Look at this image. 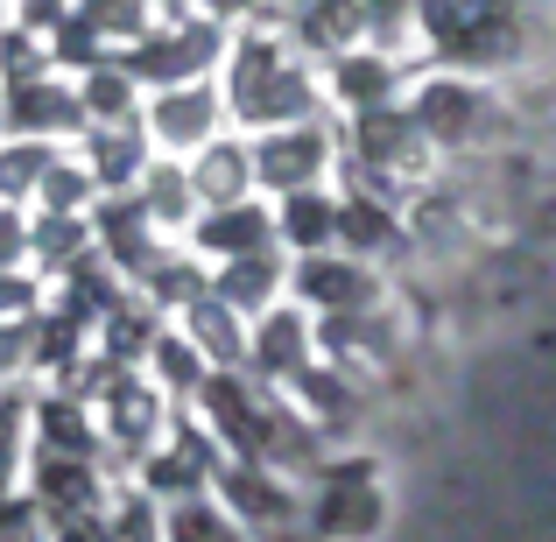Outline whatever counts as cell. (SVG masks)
Here are the masks:
<instances>
[{
    "label": "cell",
    "mask_w": 556,
    "mask_h": 542,
    "mask_svg": "<svg viewBox=\"0 0 556 542\" xmlns=\"http://www.w3.org/2000/svg\"><path fill=\"white\" fill-rule=\"evenodd\" d=\"M416 42L430 71L515 78L535 56H549L556 22L543 0H416Z\"/></svg>",
    "instance_id": "obj_1"
},
{
    "label": "cell",
    "mask_w": 556,
    "mask_h": 542,
    "mask_svg": "<svg viewBox=\"0 0 556 542\" xmlns=\"http://www.w3.org/2000/svg\"><path fill=\"white\" fill-rule=\"evenodd\" d=\"M218 92H226V121L261 127V135H268V127L317 121V106H325V78H317L311 56L289 42L282 14L232 28V50H226V78H218Z\"/></svg>",
    "instance_id": "obj_2"
},
{
    "label": "cell",
    "mask_w": 556,
    "mask_h": 542,
    "mask_svg": "<svg viewBox=\"0 0 556 542\" xmlns=\"http://www.w3.org/2000/svg\"><path fill=\"white\" fill-rule=\"evenodd\" d=\"M402 106L422 127V141L458 163H493V149H507L515 135V99L493 78H465V71H422L402 92Z\"/></svg>",
    "instance_id": "obj_3"
},
{
    "label": "cell",
    "mask_w": 556,
    "mask_h": 542,
    "mask_svg": "<svg viewBox=\"0 0 556 542\" xmlns=\"http://www.w3.org/2000/svg\"><path fill=\"white\" fill-rule=\"evenodd\" d=\"M232 28L212 22V14H177V22H155L135 50H121V64L135 71L141 92H169V85H198L226 64Z\"/></svg>",
    "instance_id": "obj_4"
},
{
    "label": "cell",
    "mask_w": 556,
    "mask_h": 542,
    "mask_svg": "<svg viewBox=\"0 0 556 542\" xmlns=\"http://www.w3.org/2000/svg\"><path fill=\"white\" fill-rule=\"evenodd\" d=\"M289 297H296L317 325H331V317H367V311L388 303V275H380L374 261H353V254L331 247V254L289 261Z\"/></svg>",
    "instance_id": "obj_5"
},
{
    "label": "cell",
    "mask_w": 556,
    "mask_h": 542,
    "mask_svg": "<svg viewBox=\"0 0 556 542\" xmlns=\"http://www.w3.org/2000/svg\"><path fill=\"white\" fill-rule=\"evenodd\" d=\"M331 163H339V127H331V121L268 127V135L254 141V184L268 190V198H289V190H317Z\"/></svg>",
    "instance_id": "obj_6"
},
{
    "label": "cell",
    "mask_w": 556,
    "mask_h": 542,
    "mask_svg": "<svg viewBox=\"0 0 556 542\" xmlns=\"http://www.w3.org/2000/svg\"><path fill=\"white\" fill-rule=\"evenodd\" d=\"M85 106H78V85H64L56 71L42 78H22V85H0V135L14 141H78L85 135Z\"/></svg>",
    "instance_id": "obj_7"
},
{
    "label": "cell",
    "mask_w": 556,
    "mask_h": 542,
    "mask_svg": "<svg viewBox=\"0 0 556 542\" xmlns=\"http://www.w3.org/2000/svg\"><path fill=\"white\" fill-rule=\"evenodd\" d=\"M141 127H149L155 155H198L204 141H218V127H226V92H218L212 78L169 85V92H149Z\"/></svg>",
    "instance_id": "obj_8"
},
{
    "label": "cell",
    "mask_w": 556,
    "mask_h": 542,
    "mask_svg": "<svg viewBox=\"0 0 556 542\" xmlns=\"http://www.w3.org/2000/svg\"><path fill=\"white\" fill-rule=\"evenodd\" d=\"M190 254L204 261V268H218V261H247V254H275V204H254V198H240V204H204L198 218H190Z\"/></svg>",
    "instance_id": "obj_9"
},
{
    "label": "cell",
    "mask_w": 556,
    "mask_h": 542,
    "mask_svg": "<svg viewBox=\"0 0 556 542\" xmlns=\"http://www.w3.org/2000/svg\"><path fill=\"white\" fill-rule=\"evenodd\" d=\"M311 360H317V317L303 303H275V311H261L247 325V366H254V380L289 388Z\"/></svg>",
    "instance_id": "obj_10"
},
{
    "label": "cell",
    "mask_w": 556,
    "mask_h": 542,
    "mask_svg": "<svg viewBox=\"0 0 556 542\" xmlns=\"http://www.w3.org/2000/svg\"><path fill=\"white\" fill-rule=\"evenodd\" d=\"M339 254L353 261H416V232H408V212L394 198H374V190H345L339 198Z\"/></svg>",
    "instance_id": "obj_11"
},
{
    "label": "cell",
    "mask_w": 556,
    "mask_h": 542,
    "mask_svg": "<svg viewBox=\"0 0 556 542\" xmlns=\"http://www.w3.org/2000/svg\"><path fill=\"white\" fill-rule=\"evenodd\" d=\"M92 232H99V261H113L127 282H141V275H149L155 261L169 254V247H163V226L149 218V204H141L135 190H121V198H99V204H92Z\"/></svg>",
    "instance_id": "obj_12"
},
{
    "label": "cell",
    "mask_w": 556,
    "mask_h": 542,
    "mask_svg": "<svg viewBox=\"0 0 556 542\" xmlns=\"http://www.w3.org/2000/svg\"><path fill=\"white\" fill-rule=\"evenodd\" d=\"M408 92V64L388 50H374V42H359V50L331 56L325 64V99H339L345 113H380V106H402Z\"/></svg>",
    "instance_id": "obj_13"
},
{
    "label": "cell",
    "mask_w": 556,
    "mask_h": 542,
    "mask_svg": "<svg viewBox=\"0 0 556 542\" xmlns=\"http://www.w3.org/2000/svg\"><path fill=\"white\" fill-rule=\"evenodd\" d=\"M78 155H85V169H92L99 198H121V190H141V177H149V163H155V141H149V127H141V121L85 127Z\"/></svg>",
    "instance_id": "obj_14"
},
{
    "label": "cell",
    "mask_w": 556,
    "mask_h": 542,
    "mask_svg": "<svg viewBox=\"0 0 556 542\" xmlns=\"http://www.w3.org/2000/svg\"><path fill=\"white\" fill-rule=\"evenodd\" d=\"M289 42H296L311 64H331V56L359 50L367 42V14H359V0H303V8L282 14Z\"/></svg>",
    "instance_id": "obj_15"
},
{
    "label": "cell",
    "mask_w": 556,
    "mask_h": 542,
    "mask_svg": "<svg viewBox=\"0 0 556 542\" xmlns=\"http://www.w3.org/2000/svg\"><path fill=\"white\" fill-rule=\"evenodd\" d=\"M218 493H226V507H232V515H247L254 529H282V521H296V487H282L275 465L232 458L226 472H218Z\"/></svg>",
    "instance_id": "obj_16"
},
{
    "label": "cell",
    "mask_w": 556,
    "mask_h": 542,
    "mask_svg": "<svg viewBox=\"0 0 556 542\" xmlns=\"http://www.w3.org/2000/svg\"><path fill=\"white\" fill-rule=\"evenodd\" d=\"M275 240H282V254H331L339 247V198H331L325 184L317 190H289V198H275Z\"/></svg>",
    "instance_id": "obj_17"
},
{
    "label": "cell",
    "mask_w": 556,
    "mask_h": 542,
    "mask_svg": "<svg viewBox=\"0 0 556 542\" xmlns=\"http://www.w3.org/2000/svg\"><path fill=\"white\" fill-rule=\"evenodd\" d=\"M282 289H289L282 247H275V254H247V261H218V268H212V297H226L247 325H254L261 311H275V303H282Z\"/></svg>",
    "instance_id": "obj_18"
},
{
    "label": "cell",
    "mask_w": 556,
    "mask_h": 542,
    "mask_svg": "<svg viewBox=\"0 0 556 542\" xmlns=\"http://www.w3.org/2000/svg\"><path fill=\"white\" fill-rule=\"evenodd\" d=\"M190 169V190H198V204H240L254 198V141H204L198 155H184Z\"/></svg>",
    "instance_id": "obj_19"
},
{
    "label": "cell",
    "mask_w": 556,
    "mask_h": 542,
    "mask_svg": "<svg viewBox=\"0 0 556 542\" xmlns=\"http://www.w3.org/2000/svg\"><path fill=\"white\" fill-rule=\"evenodd\" d=\"M380 521V487L359 465H331L325 493H317V535H359Z\"/></svg>",
    "instance_id": "obj_20"
},
{
    "label": "cell",
    "mask_w": 556,
    "mask_h": 542,
    "mask_svg": "<svg viewBox=\"0 0 556 542\" xmlns=\"http://www.w3.org/2000/svg\"><path fill=\"white\" fill-rule=\"evenodd\" d=\"M99 254V232H92V212H36L28 218V261L50 275H71L78 261Z\"/></svg>",
    "instance_id": "obj_21"
},
{
    "label": "cell",
    "mask_w": 556,
    "mask_h": 542,
    "mask_svg": "<svg viewBox=\"0 0 556 542\" xmlns=\"http://www.w3.org/2000/svg\"><path fill=\"white\" fill-rule=\"evenodd\" d=\"M184 339L190 345H198V353L204 360H212V366H247V317L240 311H232V303L226 297H212V289H204V297L198 303H184Z\"/></svg>",
    "instance_id": "obj_22"
},
{
    "label": "cell",
    "mask_w": 556,
    "mask_h": 542,
    "mask_svg": "<svg viewBox=\"0 0 556 542\" xmlns=\"http://www.w3.org/2000/svg\"><path fill=\"white\" fill-rule=\"evenodd\" d=\"M36 507H42L50 521L92 515V507H99V472H92V458H64V451H42V458H36Z\"/></svg>",
    "instance_id": "obj_23"
},
{
    "label": "cell",
    "mask_w": 556,
    "mask_h": 542,
    "mask_svg": "<svg viewBox=\"0 0 556 542\" xmlns=\"http://www.w3.org/2000/svg\"><path fill=\"white\" fill-rule=\"evenodd\" d=\"M78 106H85V121H92V127H121V121H141L149 92H141L135 71L113 56V64H99V71H85V78H78Z\"/></svg>",
    "instance_id": "obj_24"
},
{
    "label": "cell",
    "mask_w": 556,
    "mask_h": 542,
    "mask_svg": "<svg viewBox=\"0 0 556 542\" xmlns=\"http://www.w3.org/2000/svg\"><path fill=\"white\" fill-rule=\"evenodd\" d=\"M135 198L149 204V218H155L163 232H190V218L204 212V204H198V190H190V169H184V155H155Z\"/></svg>",
    "instance_id": "obj_25"
},
{
    "label": "cell",
    "mask_w": 556,
    "mask_h": 542,
    "mask_svg": "<svg viewBox=\"0 0 556 542\" xmlns=\"http://www.w3.org/2000/svg\"><path fill=\"white\" fill-rule=\"evenodd\" d=\"M56 155H64L56 141H14V135L0 141V204H36Z\"/></svg>",
    "instance_id": "obj_26"
},
{
    "label": "cell",
    "mask_w": 556,
    "mask_h": 542,
    "mask_svg": "<svg viewBox=\"0 0 556 542\" xmlns=\"http://www.w3.org/2000/svg\"><path fill=\"white\" fill-rule=\"evenodd\" d=\"M149 366H155V388H169V394H198L204 374H212V360H204L177 325H163V339L149 345Z\"/></svg>",
    "instance_id": "obj_27"
},
{
    "label": "cell",
    "mask_w": 556,
    "mask_h": 542,
    "mask_svg": "<svg viewBox=\"0 0 556 542\" xmlns=\"http://www.w3.org/2000/svg\"><path fill=\"white\" fill-rule=\"evenodd\" d=\"M359 14H367V42L374 50H388V56H422V42H416V0H359Z\"/></svg>",
    "instance_id": "obj_28"
},
{
    "label": "cell",
    "mask_w": 556,
    "mask_h": 542,
    "mask_svg": "<svg viewBox=\"0 0 556 542\" xmlns=\"http://www.w3.org/2000/svg\"><path fill=\"white\" fill-rule=\"evenodd\" d=\"M92 204H99V184L85 169V155H56L36 190V212H92Z\"/></svg>",
    "instance_id": "obj_29"
},
{
    "label": "cell",
    "mask_w": 556,
    "mask_h": 542,
    "mask_svg": "<svg viewBox=\"0 0 556 542\" xmlns=\"http://www.w3.org/2000/svg\"><path fill=\"white\" fill-rule=\"evenodd\" d=\"M163 535H169V542H247V535H240V529H232V521H226V515H218V507H212V501H184V507H177V515H169V521H163Z\"/></svg>",
    "instance_id": "obj_30"
},
{
    "label": "cell",
    "mask_w": 556,
    "mask_h": 542,
    "mask_svg": "<svg viewBox=\"0 0 556 542\" xmlns=\"http://www.w3.org/2000/svg\"><path fill=\"white\" fill-rule=\"evenodd\" d=\"M28 394H0V493H14V465H22V444H28Z\"/></svg>",
    "instance_id": "obj_31"
},
{
    "label": "cell",
    "mask_w": 556,
    "mask_h": 542,
    "mask_svg": "<svg viewBox=\"0 0 556 542\" xmlns=\"http://www.w3.org/2000/svg\"><path fill=\"white\" fill-rule=\"evenodd\" d=\"M22 366H36V317H8L0 325V380L22 374Z\"/></svg>",
    "instance_id": "obj_32"
},
{
    "label": "cell",
    "mask_w": 556,
    "mask_h": 542,
    "mask_svg": "<svg viewBox=\"0 0 556 542\" xmlns=\"http://www.w3.org/2000/svg\"><path fill=\"white\" fill-rule=\"evenodd\" d=\"M28 261V212L22 204H0V275H14Z\"/></svg>",
    "instance_id": "obj_33"
},
{
    "label": "cell",
    "mask_w": 556,
    "mask_h": 542,
    "mask_svg": "<svg viewBox=\"0 0 556 542\" xmlns=\"http://www.w3.org/2000/svg\"><path fill=\"white\" fill-rule=\"evenodd\" d=\"M42 311V289H36V275H0V325H8V317H36Z\"/></svg>",
    "instance_id": "obj_34"
},
{
    "label": "cell",
    "mask_w": 556,
    "mask_h": 542,
    "mask_svg": "<svg viewBox=\"0 0 556 542\" xmlns=\"http://www.w3.org/2000/svg\"><path fill=\"white\" fill-rule=\"evenodd\" d=\"M71 8H78V0H14V28H36V36H56Z\"/></svg>",
    "instance_id": "obj_35"
},
{
    "label": "cell",
    "mask_w": 556,
    "mask_h": 542,
    "mask_svg": "<svg viewBox=\"0 0 556 542\" xmlns=\"http://www.w3.org/2000/svg\"><path fill=\"white\" fill-rule=\"evenodd\" d=\"M198 14H212V22H226V28H247V22H261V8L268 0H190ZM275 14V8H268Z\"/></svg>",
    "instance_id": "obj_36"
},
{
    "label": "cell",
    "mask_w": 556,
    "mask_h": 542,
    "mask_svg": "<svg viewBox=\"0 0 556 542\" xmlns=\"http://www.w3.org/2000/svg\"><path fill=\"white\" fill-rule=\"evenodd\" d=\"M268 8H282V14H289V8H303V0H268Z\"/></svg>",
    "instance_id": "obj_37"
}]
</instances>
